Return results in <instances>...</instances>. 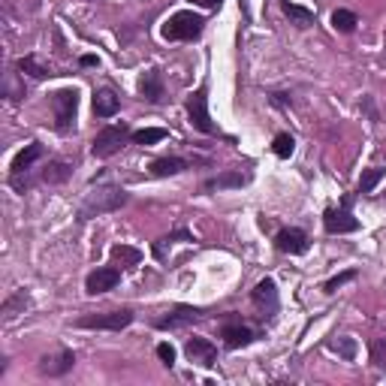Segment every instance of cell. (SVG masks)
Returning <instances> with one entry per match:
<instances>
[{"instance_id": "6da1fadb", "label": "cell", "mask_w": 386, "mask_h": 386, "mask_svg": "<svg viewBox=\"0 0 386 386\" xmlns=\"http://www.w3.org/2000/svg\"><path fill=\"white\" fill-rule=\"evenodd\" d=\"M202 30H206V18H202L199 13H190V9H181V13L169 16L163 21V40L169 42H190V40H199Z\"/></svg>"}, {"instance_id": "7a4b0ae2", "label": "cell", "mask_w": 386, "mask_h": 386, "mask_svg": "<svg viewBox=\"0 0 386 386\" xmlns=\"http://www.w3.org/2000/svg\"><path fill=\"white\" fill-rule=\"evenodd\" d=\"M130 199V193L118 187V185H106V187H97V193H90V197L85 199V206L82 211H78V218L88 221V218H94V214H103V211H115L121 209L124 202Z\"/></svg>"}, {"instance_id": "3957f363", "label": "cell", "mask_w": 386, "mask_h": 386, "mask_svg": "<svg viewBox=\"0 0 386 386\" xmlns=\"http://www.w3.org/2000/svg\"><path fill=\"white\" fill-rule=\"evenodd\" d=\"M130 127L127 124H109V127H103L97 136H94V142H90V154L94 157H100V160H106V157H112V154H118L124 145H127V139H130Z\"/></svg>"}, {"instance_id": "277c9868", "label": "cell", "mask_w": 386, "mask_h": 386, "mask_svg": "<svg viewBox=\"0 0 386 386\" xmlns=\"http://www.w3.org/2000/svg\"><path fill=\"white\" fill-rule=\"evenodd\" d=\"M52 112H54V127L66 133L76 124L78 112V90L76 88H61L52 94Z\"/></svg>"}, {"instance_id": "5b68a950", "label": "cell", "mask_w": 386, "mask_h": 386, "mask_svg": "<svg viewBox=\"0 0 386 386\" xmlns=\"http://www.w3.org/2000/svg\"><path fill=\"white\" fill-rule=\"evenodd\" d=\"M187 118H190V124H193V127H197L199 133L221 136L218 127H214L211 115H209V88H206V85L197 88V90H193V94L187 97Z\"/></svg>"}, {"instance_id": "8992f818", "label": "cell", "mask_w": 386, "mask_h": 386, "mask_svg": "<svg viewBox=\"0 0 386 386\" xmlns=\"http://www.w3.org/2000/svg\"><path fill=\"white\" fill-rule=\"evenodd\" d=\"M133 311L130 308H115V311H103V314H85L78 317L76 326L78 329H109V332H121L133 323Z\"/></svg>"}, {"instance_id": "52a82bcc", "label": "cell", "mask_w": 386, "mask_h": 386, "mask_svg": "<svg viewBox=\"0 0 386 386\" xmlns=\"http://www.w3.org/2000/svg\"><path fill=\"white\" fill-rule=\"evenodd\" d=\"M323 226H326L329 235H347V233L359 230V221L350 214V197L344 199L341 209H326L323 211Z\"/></svg>"}, {"instance_id": "ba28073f", "label": "cell", "mask_w": 386, "mask_h": 386, "mask_svg": "<svg viewBox=\"0 0 386 386\" xmlns=\"http://www.w3.org/2000/svg\"><path fill=\"white\" fill-rule=\"evenodd\" d=\"M275 247L281 254H290V257H302V254H308V247H311V238L305 230H299V226H287V230H281L275 235Z\"/></svg>"}, {"instance_id": "9c48e42d", "label": "cell", "mask_w": 386, "mask_h": 386, "mask_svg": "<svg viewBox=\"0 0 386 386\" xmlns=\"http://www.w3.org/2000/svg\"><path fill=\"white\" fill-rule=\"evenodd\" d=\"M118 283H121V269L118 266H103V269H94L85 278V293L88 296H100V293L115 290Z\"/></svg>"}, {"instance_id": "30bf717a", "label": "cell", "mask_w": 386, "mask_h": 386, "mask_svg": "<svg viewBox=\"0 0 386 386\" xmlns=\"http://www.w3.org/2000/svg\"><path fill=\"white\" fill-rule=\"evenodd\" d=\"M221 338H223V344L230 347V350H238V347H247V344H254L257 341V332L247 323H242V320H226L223 326H221Z\"/></svg>"}, {"instance_id": "8fae6325", "label": "cell", "mask_w": 386, "mask_h": 386, "mask_svg": "<svg viewBox=\"0 0 386 386\" xmlns=\"http://www.w3.org/2000/svg\"><path fill=\"white\" fill-rule=\"evenodd\" d=\"M185 353L190 362H197V365L202 368H211L214 362H218V347H214L209 338H202V335H193L185 341Z\"/></svg>"}, {"instance_id": "7c38bea8", "label": "cell", "mask_w": 386, "mask_h": 386, "mask_svg": "<svg viewBox=\"0 0 386 386\" xmlns=\"http://www.w3.org/2000/svg\"><path fill=\"white\" fill-rule=\"evenodd\" d=\"M76 365V353L73 350H58V353H49L40 359V374H45V378H64L66 371H73Z\"/></svg>"}, {"instance_id": "4fadbf2b", "label": "cell", "mask_w": 386, "mask_h": 386, "mask_svg": "<svg viewBox=\"0 0 386 386\" xmlns=\"http://www.w3.org/2000/svg\"><path fill=\"white\" fill-rule=\"evenodd\" d=\"M199 317H202L199 308H190V305H178V308L166 311V317H157L154 326H157V329H181V326H187V323H197Z\"/></svg>"}, {"instance_id": "5bb4252c", "label": "cell", "mask_w": 386, "mask_h": 386, "mask_svg": "<svg viewBox=\"0 0 386 386\" xmlns=\"http://www.w3.org/2000/svg\"><path fill=\"white\" fill-rule=\"evenodd\" d=\"M251 299H254V305H257L259 311L271 317V314L278 311V287H275V281H271V278H263V281H259L257 287H254Z\"/></svg>"}, {"instance_id": "9a60e30c", "label": "cell", "mask_w": 386, "mask_h": 386, "mask_svg": "<svg viewBox=\"0 0 386 386\" xmlns=\"http://www.w3.org/2000/svg\"><path fill=\"white\" fill-rule=\"evenodd\" d=\"M139 94H142V100H148V103H160L163 94H166L160 70H148V73L139 76Z\"/></svg>"}, {"instance_id": "2e32d148", "label": "cell", "mask_w": 386, "mask_h": 386, "mask_svg": "<svg viewBox=\"0 0 386 386\" xmlns=\"http://www.w3.org/2000/svg\"><path fill=\"white\" fill-rule=\"evenodd\" d=\"M121 109V97L112 88H100L94 94V115L97 118H115Z\"/></svg>"}, {"instance_id": "e0dca14e", "label": "cell", "mask_w": 386, "mask_h": 386, "mask_svg": "<svg viewBox=\"0 0 386 386\" xmlns=\"http://www.w3.org/2000/svg\"><path fill=\"white\" fill-rule=\"evenodd\" d=\"M190 163L185 160V157H157V160H151V175L154 178H166V175H178V172H185Z\"/></svg>"}, {"instance_id": "ac0fdd59", "label": "cell", "mask_w": 386, "mask_h": 386, "mask_svg": "<svg viewBox=\"0 0 386 386\" xmlns=\"http://www.w3.org/2000/svg\"><path fill=\"white\" fill-rule=\"evenodd\" d=\"M42 154H45V148L40 142H30L28 148H21L18 154H16V160H13V172H30V166L37 163V160H42Z\"/></svg>"}, {"instance_id": "d6986e66", "label": "cell", "mask_w": 386, "mask_h": 386, "mask_svg": "<svg viewBox=\"0 0 386 386\" xmlns=\"http://www.w3.org/2000/svg\"><path fill=\"white\" fill-rule=\"evenodd\" d=\"M109 257H112V263L121 266V269H133V266L142 263V251L133 245H112Z\"/></svg>"}, {"instance_id": "ffe728a7", "label": "cell", "mask_w": 386, "mask_h": 386, "mask_svg": "<svg viewBox=\"0 0 386 386\" xmlns=\"http://www.w3.org/2000/svg\"><path fill=\"white\" fill-rule=\"evenodd\" d=\"M242 185H247V175L238 172V169H230V172H223L218 178H209L202 187L211 193V190H230V187H242Z\"/></svg>"}, {"instance_id": "44dd1931", "label": "cell", "mask_w": 386, "mask_h": 386, "mask_svg": "<svg viewBox=\"0 0 386 386\" xmlns=\"http://www.w3.org/2000/svg\"><path fill=\"white\" fill-rule=\"evenodd\" d=\"M70 175H73V166L66 163V160H49V166L42 169L40 178L45 181V185H64Z\"/></svg>"}, {"instance_id": "7402d4cb", "label": "cell", "mask_w": 386, "mask_h": 386, "mask_svg": "<svg viewBox=\"0 0 386 386\" xmlns=\"http://www.w3.org/2000/svg\"><path fill=\"white\" fill-rule=\"evenodd\" d=\"M281 9L287 13V18L296 28H311L314 25V9H305L299 4H290V0H281Z\"/></svg>"}, {"instance_id": "603a6c76", "label": "cell", "mask_w": 386, "mask_h": 386, "mask_svg": "<svg viewBox=\"0 0 386 386\" xmlns=\"http://www.w3.org/2000/svg\"><path fill=\"white\" fill-rule=\"evenodd\" d=\"M18 70L28 73V76H33V78H49V76H52V70L37 58V54H25V58L18 61Z\"/></svg>"}, {"instance_id": "cb8c5ba5", "label": "cell", "mask_w": 386, "mask_h": 386, "mask_svg": "<svg viewBox=\"0 0 386 386\" xmlns=\"http://www.w3.org/2000/svg\"><path fill=\"white\" fill-rule=\"evenodd\" d=\"M356 25H359V18H356V13H350V9H335L332 13V28L338 33H353Z\"/></svg>"}, {"instance_id": "d4e9b609", "label": "cell", "mask_w": 386, "mask_h": 386, "mask_svg": "<svg viewBox=\"0 0 386 386\" xmlns=\"http://www.w3.org/2000/svg\"><path fill=\"white\" fill-rule=\"evenodd\" d=\"M166 136H169V133H166L163 127H145V130H136L130 139H133L136 145H154V142H163Z\"/></svg>"}, {"instance_id": "484cf974", "label": "cell", "mask_w": 386, "mask_h": 386, "mask_svg": "<svg viewBox=\"0 0 386 386\" xmlns=\"http://www.w3.org/2000/svg\"><path fill=\"white\" fill-rule=\"evenodd\" d=\"M383 175H386L383 166H371V169H365V172H362V178H359V193H371V190L383 181Z\"/></svg>"}, {"instance_id": "4316f807", "label": "cell", "mask_w": 386, "mask_h": 386, "mask_svg": "<svg viewBox=\"0 0 386 386\" xmlns=\"http://www.w3.org/2000/svg\"><path fill=\"white\" fill-rule=\"evenodd\" d=\"M271 151H275V157H281V160H287V157L296 151V139H293L290 133H278L275 142H271Z\"/></svg>"}, {"instance_id": "83f0119b", "label": "cell", "mask_w": 386, "mask_h": 386, "mask_svg": "<svg viewBox=\"0 0 386 386\" xmlns=\"http://www.w3.org/2000/svg\"><path fill=\"white\" fill-rule=\"evenodd\" d=\"M356 275H359V271H356V269H347V271H341V275L329 278V281L323 283V293H335L338 287H344V283H347V281H356Z\"/></svg>"}, {"instance_id": "f1b7e54d", "label": "cell", "mask_w": 386, "mask_h": 386, "mask_svg": "<svg viewBox=\"0 0 386 386\" xmlns=\"http://www.w3.org/2000/svg\"><path fill=\"white\" fill-rule=\"evenodd\" d=\"M329 350H335V353L344 356V359H353V356H356L353 338H338V341H329Z\"/></svg>"}, {"instance_id": "f546056e", "label": "cell", "mask_w": 386, "mask_h": 386, "mask_svg": "<svg viewBox=\"0 0 386 386\" xmlns=\"http://www.w3.org/2000/svg\"><path fill=\"white\" fill-rule=\"evenodd\" d=\"M28 305V293L25 290H18V293H13V296H9L6 302H4V314L6 317H16V311L18 308H25Z\"/></svg>"}, {"instance_id": "4dcf8cb0", "label": "cell", "mask_w": 386, "mask_h": 386, "mask_svg": "<svg viewBox=\"0 0 386 386\" xmlns=\"http://www.w3.org/2000/svg\"><path fill=\"white\" fill-rule=\"evenodd\" d=\"M371 362L380 371H386V338H378V341L371 344Z\"/></svg>"}, {"instance_id": "1f68e13d", "label": "cell", "mask_w": 386, "mask_h": 386, "mask_svg": "<svg viewBox=\"0 0 386 386\" xmlns=\"http://www.w3.org/2000/svg\"><path fill=\"white\" fill-rule=\"evenodd\" d=\"M157 356H160V362H163L166 368H172V365H175V347H172V344H166V341H163V344H157Z\"/></svg>"}, {"instance_id": "d6a6232c", "label": "cell", "mask_w": 386, "mask_h": 386, "mask_svg": "<svg viewBox=\"0 0 386 386\" xmlns=\"http://www.w3.org/2000/svg\"><path fill=\"white\" fill-rule=\"evenodd\" d=\"M78 64H82V66H97V64H100V58H97V54H85V58L78 61Z\"/></svg>"}, {"instance_id": "836d02e7", "label": "cell", "mask_w": 386, "mask_h": 386, "mask_svg": "<svg viewBox=\"0 0 386 386\" xmlns=\"http://www.w3.org/2000/svg\"><path fill=\"white\" fill-rule=\"evenodd\" d=\"M199 4L206 6V9H214V6H221V0H199Z\"/></svg>"}]
</instances>
